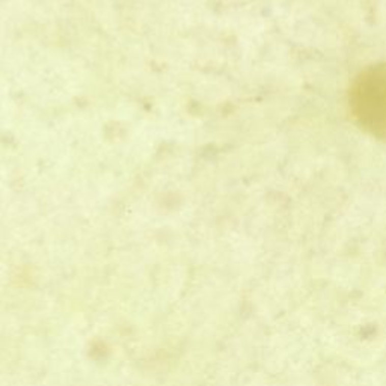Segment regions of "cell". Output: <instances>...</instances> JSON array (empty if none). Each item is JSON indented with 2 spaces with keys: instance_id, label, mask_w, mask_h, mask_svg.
I'll use <instances>...</instances> for the list:
<instances>
[{
  "instance_id": "1",
  "label": "cell",
  "mask_w": 386,
  "mask_h": 386,
  "mask_svg": "<svg viewBox=\"0 0 386 386\" xmlns=\"http://www.w3.org/2000/svg\"><path fill=\"white\" fill-rule=\"evenodd\" d=\"M350 109L365 131L386 141V64L370 67L354 78Z\"/></svg>"
}]
</instances>
